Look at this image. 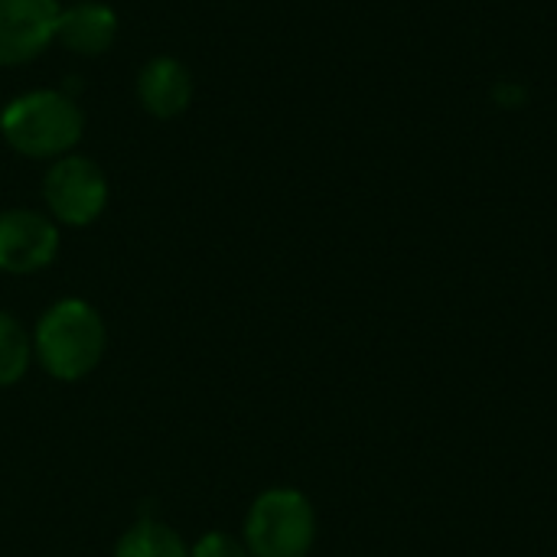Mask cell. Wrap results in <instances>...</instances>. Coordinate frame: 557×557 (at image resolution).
Wrapping results in <instances>:
<instances>
[{
  "mask_svg": "<svg viewBox=\"0 0 557 557\" xmlns=\"http://www.w3.org/2000/svg\"><path fill=\"white\" fill-rule=\"evenodd\" d=\"M189 557H251L242 535L225 529H209L196 542H189Z\"/></svg>",
  "mask_w": 557,
  "mask_h": 557,
  "instance_id": "8fae6325",
  "label": "cell"
},
{
  "mask_svg": "<svg viewBox=\"0 0 557 557\" xmlns=\"http://www.w3.org/2000/svg\"><path fill=\"white\" fill-rule=\"evenodd\" d=\"M336 557H343V555H336Z\"/></svg>",
  "mask_w": 557,
  "mask_h": 557,
  "instance_id": "4fadbf2b",
  "label": "cell"
},
{
  "mask_svg": "<svg viewBox=\"0 0 557 557\" xmlns=\"http://www.w3.org/2000/svg\"><path fill=\"white\" fill-rule=\"evenodd\" d=\"M85 114L78 98L62 88H33L10 98L0 111L3 144L29 160H59L78 147Z\"/></svg>",
  "mask_w": 557,
  "mask_h": 557,
  "instance_id": "7a4b0ae2",
  "label": "cell"
},
{
  "mask_svg": "<svg viewBox=\"0 0 557 557\" xmlns=\"http://www.w3.org/2000/svg\"><path fill=\"white\" fill-rule=\"evenodd\" d=\"M62 3H69V0H62Z\"/></svg>",
  "mask_w": 557,
  "mask_h": 557,
  "instance_id": "7c38bea8",
  "label": "cell"
},
{
  "mask_svg": "<svg viewBox=\"0 0 557 557\" xmlns=\"http://www.w3.org/2000/svg\"><path fill=\"white\" fill-rule=\"evenodd\" d=\"M62 0H0V69L39 59L55 42Z\"/></svg>",
  "mask_w": 557,
  "mask_h": 557,
  "instance_id": "8992f818",
  "label": "cell"
},
{
  "mask_svg": "<svg viewBox=\"0 0 557 557\" xmlns=\"http://www.w3.org/2000/svg\"><path fill=\"white\" fill-rule=\"evenodd\" d=\"M108 199H111V186L98 160L72 150L46 166L42 206L59 228L95 225L104 215Z\"/></svg>",
  "mask_w": 557,
  "mask_h": 557,
  "instance_id": "277c9868",
  "label": "cell"
},
{
  "mask_svg": "<svg viewBox=\"0 0 557 557\" xmlns=\"http://www.w3.org/2000/svg\"><path fill=\"white\" fill-rule=\"evenodd\" d=\"M33 366H36V359H33L29 326L16 313L0 310V388L20 385Z\"/></svg>",
  "mask_w": 557,
  "mask_h": 557,
  "instance_id": "30bf717a",
  "label": "cell"
},
{
  "mask_svg": "<svg viewBox=\"0 0 557 557\" xmlns=\"http://www.w3.org/2000/svg\"><path fill=\"white\" fill-rule=\"evenodd\" d=\"M193 72L176 55H153L137 72V101L157 121L180 117L193 104Z\"/></svg>",
  "mask_w": 557,
  "mask_h": 557,
  "instance_id": "52a82bcc",
  "label": "cell"
},
{
  "mask_svg": "<svg viewBox=\"0 0 557 557\" xmlns=\"http://www.w3.org/2000/svg\"><path fill=\"white\" fill-rule=\"evenodd\" d=\"M117 13L101 0H69L59 10L55 42L82 59L104 55L117 39Z\"/></svg>",
  "mask_w": 557,
  "mask_h": 557,
  "instance_id": "ba28073f",
  "label": "cell"
},
{
  "mask_svg": "<svg viewBox=\"0 0 557 557\" xmlns=\"http://www.w3.org/2000/svg\"><path fill=\"white\" fill-rule=\"evenodd\" d=\"M62 248V228L46 209H0V274L29 277L46 271Z\"/></svg>",
  "mask_w": 557,
  "mask_h": 557,
  "instance_id": "5b68a950",
  "label": "cell"
},
{
  "mask_svg": "<svg viewBox=\"0 0 557 557\" xmlns=\"http://www.w3.org/2000/svg\"><path fill=\"white\" fill-rule=\"evenodd\" d=\"M317 532V506L297 486L261 490L242 519V542L251 557H310Z\"/></svg>",
  "mask_w": 557,
  "mask_h": 557,
  "instance_id": "3957f363",
  "label": "cell"
},
{
  "mask_svg": "<svg viewBox=\"0 0 557 557\" xmlns=\"http://www.w3.org/2000/svg\"><path fill=\"white\" fill-rule=\"evenodd\" d=\"M111 557H189V542L170 522L140 516L117 535Z\"/></svg>",
  "mask_w": 557,
  "mask_h": 557,
  "instance_id": "9c48e42d",
  "label": "cell"
},
{
  "mask_svg": "<svg viewBox=\"0 0 557 557\" xmlns=\"http://www.w3.org/2000/svg\"><path fill=\"white\" fill-rule=\"evenodd\" d=\"M33 359L62 385L85 382L98 372L108 352V323L101 310L85 297L52 300L33 323Z\"/></svg>",
  "mask_w": 557,
  "mask_h": 557,
  "instance_id": "6da1fadb",
  "label": "cell"
}]
</instances>
